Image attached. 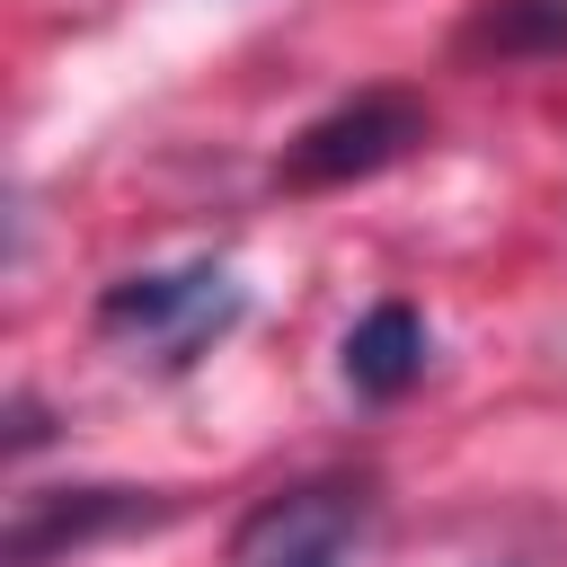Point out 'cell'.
Returning <instances> with one entry per match:
<instances>
[{
	"instance_id": "1",
	"label": "cell",
	"mask_w": 567,
	"mask_h": 567,
	"mask_svg": "<svg viewBox=\"0 0 567 567\" xmlns=\"http://www.w3.org/2000/svg\"><path fill=\"white\" fill-rule=\"evenodd\" d=\"M248 310V292L230 284V266L195 257V266H151V275H115L97 292V337L151 354L159 372H186L213 337H230Z\"/></svg>"
},
{
	"instance_id": "2",
	"label": "cell",
	"mask_w": 567,
	"mask_h": 567,
	"mask_svg": "<svg viewBox=\"0 0 567 567\" xmlns=\"http://www.w3.org/2000/svg\"><path fill=\"white\" fill-rule=\"evenodd\" d=\"M425 133H434L425 97H408V89H354V97H337L328 115H310V124L284 142V168H275V177L301 186V195H319V186H354V177L399 168Z\"/></svg>"
},
{
	"instance_id": "3",
	"label": "cell",
	"mask_w": 567,
	"mask_h": 567,
	"mask_svg": "<svg viewBox=\"0 0 567 567\" xmlns=\"http://www.w3.org/2000/svg\"><path fill=\"white\" fill-rule=\"evenodd\" d=\"M363 514L372 487L363 478H292L266 487L239 532H230V567H346L363 549Z\"/></svg>"
},
{
	"instance_id": "4",
	"label": "cell",
	"mask_w": 567,
	"mask_h": 567,
	"mask_svg": "<svg viewBox=\"0 0 567 567\" xmlns=\"http://www.w3.org/2000/svg\"><path fill=\"white\" fill-rule=\"evenodd\" d=\"M168 514H177V496H159V487H18L0 558L9 567H62L71 549L142 532V523H168Z\"/></svg>"
},
{
	"instance_id": "5",
	"label": "cell",
	"mask_w": 567,
	"mask_h": 567,
	"mask_svg": "<svg viewBox=\"0 0 567 567\" xmlns=\"http://www.w3.org/2000/svg\"><path fill=\"white\" fill-rule=\"evenodd\" d=\"M425 354H434L425 319H416L408 301H372V310L346 328V390H354V399H399V390L425 381Z\"/></svg>"
},
{
	"instance_id": "6",
	"label": "cell",
	"mask_w": 567,
	"mask_h": 567,
	"mask_svg": "<svg viewBox=\"0 0 567 567\" xmlns=\"http://www.w3.org/2000/svg\"><path fill=\"white\" fill-rule=\"evenodd\" d=\"M461 53H496V62H549V53H567V0H487L461 27Z\"/></svg>"
},
{
	"instance_id": "7",
	"label": "cell",
	"mask_w": 567,
	"mask_h": 567,
	"mask_svg": "<svg viewBox=\"0 0 567 567\" xmlns=\"http://www.w3.org/2000/svg\"><path fill=\"white\" fill-rule=\"evenodd\" d=\"M44 434H53V425H44V408H35L27 390H18V399H9V452H35Z\"/></svg>"
}]
</instances>
